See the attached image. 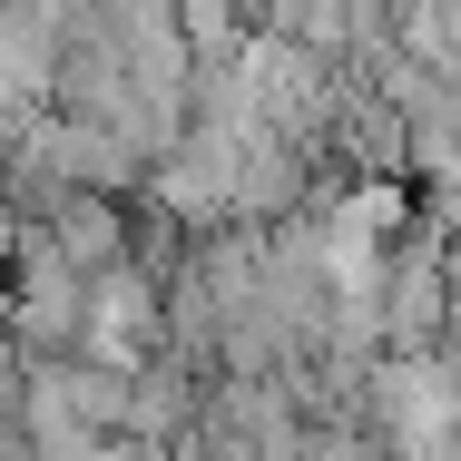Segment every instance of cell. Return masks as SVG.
I'll list each match as a JSON object with an SVG mask.
<instances>
[{
    "label": "cell",
    "mask_w": 461,
    "mask_h": 461,
    "mask_svg": "<svg viewBox=\"0 0 461 461\" xmlns=\"http://www.w3.org/2000/svg\"><path fill=\"white\" fill-rule=\"evenodd\" d=\"M30 246H50L79 285H89V276H118L128 246H138V206L108 196V186H59V196L30 216Z\"/></svg>",
    "instance_id": "6da1fadb"
}]
</instances>
